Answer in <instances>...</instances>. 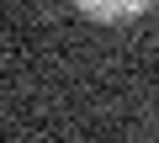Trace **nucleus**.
Returning a JSON list of instances; mask_svg holds the SVG:
<instances>
[{"label":"nucleus","instance_id":"1","mask_svg":"<svg viewBox=\"0 0 159 143\" xmlns=\"http://www.w3.org/2000/svg\"><path fill=\"white\" fill-rule=\"evenodd\" d=\"M85 16H96V21H133L138 11H148L154 0H74Z\"/></svg>","mask_w":159,"mask_h":143}]
</instances>
